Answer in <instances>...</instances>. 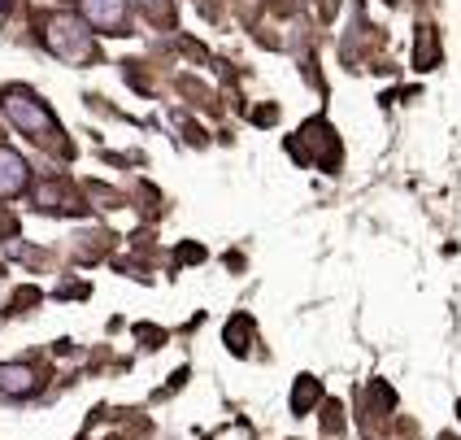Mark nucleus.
I'll use <instances>...</instances> for the list:
<instances>
[{
    "mask_svg": "<svg viewBox=\"0 0 461 440\" xmlns=\"http://www.w3.org/2000/svg\"><path fill=\"white\" fill-rule=\"evenodd\" d=\"M0 109H5V118L14 123V127L23 131V135H31V140H40V144H57L61 140V123L52 118V109L31 87H5L0 92Z\"/></svg>",
    "mask_w": 461,
    "mask_h": 440,
    "instance_id": "f257e3e1",
    "label": "nucleus"
},
{
    "mask_svg": "<svg viewBox=\"0 0 461 440\" xmlns=\"http://www.w3.org/2000/svg\"><path fill=\"white\" fill-rule=\"evenodd\" d=\"M44 44H49L66 66H92L96 61V44H92V31L83 18H70V14H57L44 31Z\"/></svg>",
    "mask_w": 461,
    "mask_h": 440,
    "instance_id": "f03ea898",
    "label": "nucleus"
},
{
    "mask_svg": "<svg viewBox=\"0 0 461 440\" xmlns=\"http://www.w3.org/2000/svg\"><path fill=\"white\" fill-rule=\"evenodd\" d=\"M83 23L104 35H127V0H78Z\"/></svg>",
    "mask_w": 461,
    "mask_h": 440,
    "instance_id": "7ed1b4c3",
    "label": "nucleus"
},
{
    "mask_svg": "<svg viewBox=\"0 0 461 440\" xmlns=\"http://www.w3.org/2000/svg\"><path fill=\"white\" fill-rule=\"evenodd\" d=\"M26 183H31V166L14 149L0 144V197H18Z\"/></svg>",
    "mask_w": 461,
    "mask_h": 440,
    "instance_id": "20e7f679",
    "label": "nucleus"
},
{
    "mask_svg": "<svg viewBox=\"0 0 461 440\" xmlns=\"http://www.w3.org/2000/svg\"><path fill=\"white\" fill-rule=\"evenodd\" d=\"M35 371L31 366H23V362H0V392L5 397H31L35 392Z\"/></svg>",
    "mask_w": 461,
    "mask_h": 440,
    "instance_id": "39448f33",
    "label": "nucleus"
},
{
    "mask_svg": "<svg viewBox=\"0 0 461 440\" xmlns=\"http://www.w3.org/2000/svg\"><path fill=\"white\" fill-rule=\"evenodd\" d=\"M318 397H322V384H318L313 375H301L296 389H292V410H296V415H309V410L318 406Z\"/></svg>",
    "mask_w": 461,
    "mask_h": 440,
    "instance_id": "423d86ee",
    "label": "nucleus"
},
{
    "mask_svg": "<svg viewBox=\"0 0 461 440\" xmlns=\"http://www.w3.org/2000/svg\"><path fill=\"white\" fill-rule=\"evenodd\" d=\"M249 340H253V318L249 314H235L227 323V349L230 353H249Z\"/></svg>",
    "mask_w": 461,
    "mask_h": 440,
    "instance_id": "0eeeda50",
    "label": "nucleus"
},
{
    "mask_svg": "<svg viewBox=\"0 0 461 440\" xmlns=\"http://www.w3.org/2000/svg\"><path fill=\"white\" fill-rule=\"evenodd\" d=\"M431 57H436V49H431V31H427V35L418 40V66L427 70V66H431Z\"/></svg>",
    "mask_w": 461,
    "mask_h": 440,
    "instance_id": "6e6552de",
    "label": "nucleus"
},
{
    "mask_svg": "<svg viewBox=\"0 0 461 440\" xmlns=\"http://www.w3.org/2000/svg\"><path fill=\"white\" fill-rule=\"evenodd\" d=\"M14 232H18V218L0 209V240H9V235H14Z\"/></svg>",
    "mask_w": 461,
    "mask_h": 440,
    "instance_id": "1a4fd4ad",
    "label": "nucleus"
},
{
    "mask_svg": "<svg viewBox=\"0 0 461 440\" xmlns=\"http://www.w3.org/2000/svg\"><path fill=\"white\" fill-rule=\"evenodd\" d=\"M0 9H9V0H0Z\"/></svg>",
    "mask_w": 461,
    "mask_h": 440,
    "instance_id": "9d476101",
    "label": "nucleus"
},
{
    "mask_svg": "<svg viewBox=\"0 0 461 440\" xmlns=\"http://www.w3.org/2000/svg\"><path fill=\"white\" fill-rule=\"evenodd\" d=\"M144 5H153V0H144Z\"/></svg>",
    "mask_w": 461,
    "mask_h": 440,
    "instance_id": "9b49d317",
    "label": "nucleus"
}]
</instances>
